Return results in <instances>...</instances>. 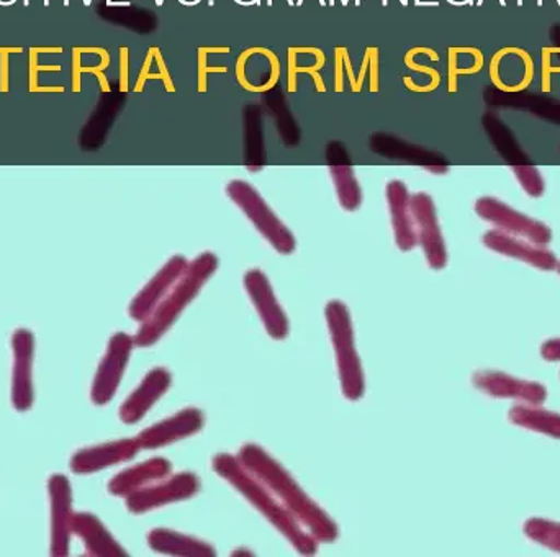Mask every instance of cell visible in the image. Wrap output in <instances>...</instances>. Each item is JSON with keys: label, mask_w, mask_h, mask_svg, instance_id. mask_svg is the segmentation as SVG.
Segmentation results:
<instances>
[{"label": "cell", "mask_w": 560, "mask_h": 557, "mask_svg": "<svg viewBox=\"0 0 560 557\" xmlns=\"http://www.w3.org/2000/svg\"><path fill=\"white\" fill-rule=\"evenodd\" d=\"M238 460L316 542L332 543L338 538L335 520L315 500L310 499L289 471L259 444H245L240 450Z\"/></svg>", "instance_id": "6da1fadb"}, {"label": "cell", "mask_w": 560, "mask_h": 557, "mask_svg": "<svg viewBox=\"0 0 560 557\" xmlns=\"http://www.w3.org/2000/svg\"><path fill=\"white\" fill-rule=\"evenodd\" d=\"M213 469L226 483L232 484L253 507L259 510L276 529L289 539L290 545L303 556L315 555L318 542L280 506L278 499L240 463L233 454H217L213 457Z\"/></svg>", "instance_id": "7a4b0ae2"}, {"label": "cell", "mask_w": 560, "mask_h": 557, "mask_svg": "<svg viewBox=\"0 0 560 557\" xmlns=\"http://www.w3.org/2000/svg\"><path fill=\"white\" fill-rule=\"evenodd\" d=\"M219 258L213 253L206 252L189 263L184 275L171 287L160 305L144 320L135 343L138 346H151L174 325L186 306L199 295L202 287L215 275Z\"/></svg>", "instance_id": "3957f363"}, {"label": "cell", "mask_w": 560, "mask_h": 557, "mask_svg": "<svg viewBox=\"0 0 560 557\" xmlns=\"http://www.w3.org/2000/svg\"><path fill=\"white\" fill-rule=\"evenodd\" d=\"M325 315L329 336L336 349L342 394L349 401H359L364 395L365 382L361 358L355 349L351 312L341 300H329L326 303Z\"/></svg>", "instance_id": "277c9868"}, {"label": "cell", "mask_w": 560, "mask_h": 557, "mask_svg": "<svg viewBox=\"0 0 560 557\" xmlns=\"http://www.w3.org/2000/svg\"><path fill=\"white\" fill-rule=\"evenodd\" d=\"M226 194L252 220L258 232L271 243L276 252L280 255H292L295 252V236L276 216L275 210L269 207L256 187L246 181L233 179L226 184Z\"/></svg>", "instance_id": "5b68a950"}, {"label": "cell", "mask_w": 560, "mask_h": 557, "mask_svg": "<svg viewBox=\"0 0 560 557\" xmlns=\"http://www.w3.org/2000/svg\"><path fill=\"white\" fill-rule=\"evenodd\" d=\"M476 212L480 219L492 223L500 232L528 240V242L539 246L551 243L552 232L548 225L512 209L502 200L493 199V197H480L476 202Z\"/></svg>", "instance_id": "8992f818"}, {"label": "cell", "mask_w": 560, "mask_h": 557, "mask_svg": "<svg viewBox=\"0 0 560 557\" xmlns=\"http://www.w3.org/2000/svg\"><path fill=\"white\" fill-rule=\"evenodd\" d=\"M410 206L418 243L423 248L428 265L434 271H441L447 265V250L433 199L430 194L417 193L410 196Z\"/></svg>", "instance_id": "52a82bcc"}, {"label": "cell", "mask_w": 560, "mask_h": 557, "mask_svg": "<svg viewBox=\"0 0 560 557\" xmlns=\"http://www.w3.org/2000/svg\"><path fill=\"white\" fill-rule=\"evenodd\" d=\"M200 490V480L196 474L180 473L166 477L160 483L151 484L144 489L128 496V509L133 513L150 512L170 503L183 502L190 499Z\"/></svg>", "instance_id": "ba28073f"}, {"label": "cell", "mask_w": 560, "mask_h": 557, "mask_svg": "<svg viewBox=\"0 0 560 557\" xmlns=\"http://www.w3.org/2000/svg\"><path fill=\"white\" fill-rule=\"evenodd\" d=\"M474 385L483 394L495 398H512L526 405L545 404L548 401V388L538 382L525 381L495 371H479L474 374Z\"/></svg>", "instance_id": "9c48e42d"}, {"label": "cell", "mask_w": 560, "mask_h": 557, "mask_svg": "<svg viewBox=\"0 0 560 557\" xmlns=\"http://www.w3.org/2000/svg\"><path fill=\"white\" fill-rule=\"evenodd\" d=\"M245 287L265 323L266 332L275 339L287 338L290 329L289 318L280 306L268 276L261 269H249L245 275Z\"/></svg>", "instance_id": "30bf717a"}, {"label": "cell", "mask_w": 560, "mask_h": 557, "mask_svg": "<svg viewBox=\"0 0 560 557\" xmlns=\"http://www.w3.org/2000/svg\"><path fill=\"white\" fill-rule=\"evenodd\" d=\"M369 148L372 153L387 160L400 161V163L415 164L433 174H446L450 166L444 163L440 154L431 153L427 148L408 143L401 138L390 134H374L369 137Z\"/></svg>", "instance_id": "8fae6325"}, {"label": "cell", "mask_w": 560, "mask_h": 557, "mask_svg": "<svg viewBox=\"0 0 560 557\" xmlns=\"http://www.w3.org/2000/svg\"><path fill=\"white\" fill-rule=\"evenodd\" d=\"M482 242L492 252L518 259V262L526 263V265L541 269V271L558 269L559 262L555 253L549 252L545 246L535 245L528 240L509 235V233L500 232V230H490L483 235Z\"/></svg>", "instance_id": "7c38bea8"}, {"label": "cell", "mask_w": 560, "mask_h": 557, "mask_svg": "<svg viewBox=\"0 0 560 557\" xmlns=\"http://www.w3.org/2000/svg\"><path fill=\"white\" fill-rule=\"evenodd\" d=\"M203 423H206V417L199 408H184L173 417L147 428L138 441L148 450H156V448L167 446L184 438L192 437L197 431L202 430Z\"/></svg>", "instance_id": "4fadbf2b"}, {"label": "cell", "mask_w": 560, "mask_h": 557, "mask_svg": "<svg viewBox=\"0 0 560 557\" xmlns=\"http://www.w3.org/2000/svg\"><path fill=\"white\" fill-rule=\"evenodd\" d=\"M326 161H328L329 174H331L332 183H335L339 204L348 212H354L361 207L362 190L354 170H352L346 144H342L341 141L328 143Z\"/></svg>", "instance_id": "5bb4252c"}, {"label": "cell", "mask_w": 560, "mask_h": 557, "mask_svg": "<svg viewBox=\"0 0 560 557\" xmlns=\"http://www.w3.org/2000/svg\"><path fill=\"white\" fill-rule=\"evenodd\" d=\"M187 266H189V262H187L184 256H173V258L158 271V275L143 287V290L135 297L133 303H131L130 306L131 316H133L135 320L144 322V320L153 313V310L160 305L161 300L166 297L171 287L184 275Z\"/></svg>", "instance_id": "9a60e30c"}, {"label": "cell", "mask_w": 560, "mask_h": 557, "mask_svg": "<svg viewBox=\"0 0 560 557\" xmlns=\"http://www.w3.org/2000/svg\"><path fill=\"white\" fill-rule=\"evenodd\" d=\"M387 202L395 243L401 252H411L418 245V236L411 213L410 193L404 181L394 179L387 184Z\"/></svg>", "instance_id": "2e32d148"}, {"label": "cell", "mask_w": 560, "mask_h": 557, "mask_svg": "<svg viewBox=\"0 0 560 557\" xmlns=\"http://www.w3.org/2000/svg\"><path fill=\"white\" fill-rule=\"evenodd\" d=\"M173 375L167 369L156 368L148 372L147 378L141 382L140 387L130 395L124 407H121V420L127 423H135L141 420L150 408L166 394L171 387Z\"/></svg>", "instance_id": "e0dca14e"}, {"label": "cell", "mask_w": 560, "mask_h": 557, "mask_svg": "<svg viewBox=\"0 0 560 557\" xmlns=\"http://www.w3.org/2000/svg\"><path fill=\"white\" fill-rule=\"evenodd\" d=\"M133 343L135 339L124 335V333H118L112 339L110 349H108L107 358H105L104 364H102L101 374H98L97 379V388H95L98 402H107L114 395L121 374H124Z\"/></svg>", "instance_id": "ac0fdd59"}, {"label": "cell", "mask_w": 560, "mask_h": 557, "mask_svg": "<svg viewBox=\"0 0 560 557\" xmlns=\"http://www.w3.org/2000/svg\"><path fill=\"white\" fill-rule=\"evenodd\" d=\"M173 471V464L164 457H154V460L147 461V463L138 464L131 469L125 471L120 476L112 480V492L117 496H130L137 490L144 489L151 484L160 483V480L170 477Z\"/></svg>", "instance_id": "d6986e66"}, {"label": "cell", "mask_w": 560, "mask_h": 557, "mask_svg": "<svg viewBox=\"0 0 560 557\" xmlns=\"http://www.w3.org/2000/svg\"><path fill=\"white\" fill-rule=\"evenodd\" d=\"M148 543L154 552L170 556L184 557H213L217 556L215 548L202 539L183 533L171 532V530H153L148 536Z\"/></svg>", "instance_id": "ffe728a7"}, {"label": "cell", "mask_w": 560, "mask_h": 557, "mask_svg": "<svg viewBox=\"0 0 560 557\" xmlns=\"http://www.w3.org/2000/svg\"><path fill=\"white\" fill-rule=\"evenodd\" d=\"M509 420L516 427L538 431L560 440V415L555 411L542 410L536 405H515L509 411Z\"/></svg>", "instance_id": "44dd1931"}, {"label": "cell", "mask_w": 560, "mask_h": 557, "mask_svg": "<svg viewBox=\"0 0 560 557\" xmlns=\"http://www.w3.org/2000/svg\"><path fill=\"white\" fill-rule=\"evenodd\" d=\"M265 158L261 108L248 105L245 111V166L252 173H259L265 167Z\"/></svg>", "instance_id": "7402d4cb"}, {"label": "cell", "mask_w": 560, "mask_h": 557, "mask_svg": "<svg viewBox=\"0 0 560 557\" xmlns=\"http://www.w3.org/2000/svg\"><path fill=\"white\" fill-rule=\"evenodd\" d=\"M262 101L268 105L269 112L275 118L283 144L289 148L296 147L300 140V131L295 118H293L292 112L287 105L285 97H283V92L278 88L269 89V91L262 92Z\"/></svg>", "instance_id": "603a6c76"}, {"label": "cell", "mask_w": 560, "mask_h": 557, "mask_svg": "<svg viewBox=\"0 0 560 557\" xmlns=\"http://www.w3.org/2000/svg\"><path fill=\"white\" fill-rule=\"evenodd\" d=\"M525 533L538 545L560 553V523L545 519H529L525 523Z\"/></svg>", "instance_id": "cb8c5ba5"}, {"label": "cell", "mask_w": 560, "mask_h": 557, "mask_svg": "<svg viewBox=\"0 0 560 557\" xmlns=\"http://www.w3.org/2000/svg\"><path fill=\"white\" fill-rule=\"evenodd\" d=\"M516 179L522 184L523 189L528 196L541 197L546 190L545 179L541 173L533 166H513Z\"/></svg>", "instance_id": "d4e9b609"}, {"label": "cell", "mask_w": 560, "mask_h": 557, "mask_svg": "<svg viewBox=\"0 0 560 557\" xmlns=\"http://www.w3.org/2000/svg\"><path fill=\"white\" fill-rule=\"evenodd\" d=\"M541 356L546 361L559 362L560 361V338L548 339L542 343Z\"/></svg>", "instance_id": "484cf974"}, {"label": "cell", "mask_w": 560, "mask_h": 557, "mask_svg": "<svg viewBox=\"0 0 560 557\" xmlns=\"http://www.w3.org/2000/svg\"><path fill=\"white\" fill-rule=\"evenodd\" d=\"M558 271H559V275H560V263H559V265H558Z\"/></svg>", "instance_id": "4316f807"}]
</instances>
